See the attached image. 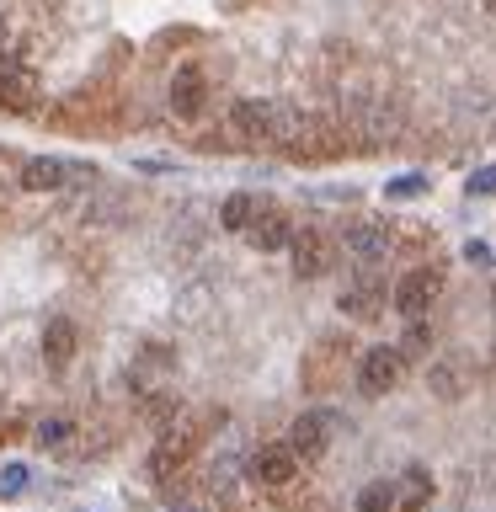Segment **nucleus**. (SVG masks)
<instances>
[{
  "mask_svg": "<svg viewBox=\"0 0 496 512\" xmlns=\"http://www.w3.org/2000/svg\"><path fill=\"white\" fill-rule=\"evenodd\" d=\"M219 411H187V416H171L166 427H160V443L150 448V480H171L182 475L192 454L208 443V432H214Z\"/></svg>",
  "mask_w": 496,
  "mask_h": 512,
  "instance_id": "obj_1",
  "label": "nucleus"
},
{
  "mask_svg": "<svg viewBox=\"0 0 496 512\" xmlns=\"http://www.w3.org/2000/svg\"><path fill=\"white\" fill-rule=\"evenodd\" d=\"M347 342L342 336H320V342L304 352V368H299V379H304V390L310 395H326V390H336V384L347 379Z\"/></svg>",
  "mask_w": 496,
  "mask_h": 512,
  "instance_id": "obj_2",
  "label": "nucleus"
},
{
  "mask_svg": "<svg viewBox=\"0 0 496 512\" xmlns=\"http://www.w3.org/2000/svg\"><path fill=\"white\" fill-rule=\"evenodd\" d=\"M272 112H278V102H267V96H240L224 112V134H230V144H267Z\"/></svg>",
  "mask_w": 496,
  "mask_h": 512,
  "instance_id": "obj_3",
  "label": "nucleus"
},
{
  "mask_svg": "<svg viewBox=\"0 0 496 512\" xmlns=\"http://www.w3.org/2000/svg\"><path fill=\"white\" fill-rule=\"evenodd\" d=\"M299 454L288 443H267V448H256L251 464H246V475H251V486H262V491H288L299 480Z\"/></svg>",
  "mask_w": 496,
  "mask_h": 512,
  "instance_id": "obj_4",
  "label": "nucleus"
},
{
  "mask_svg": "<svg viewBox=\"0 0 496 512\" xmlns=\"http://www.w3.org/2000/svg\"><path fill=\"white\" fill-rule=\"evenodd\" d=\"M438 294H443V272L438 267H411L406 278L395 283V294H390V304L406 320H422L432 304H438Z\"/></svg>",
  "mask_w": 496,
  "mask_h": 512,
  "instance_id": "obj_5",
  "label": "nucleus"
},
{
  "mask_svg": "<svg viewBox=\"0 0 496 512\" xmlns=\"http://www.w3.org/2000/svg\"><path fill=\"white\" fill-rule=\"evenodd\" d=\"M400 379H406V358H400V347H368L358 358V390L368 400L390 395Z\"/></svg>",
  "mask_w": 496,
  "mask_h": 512,
  "instance_id": "obj_6",
  "label": "nucleus"
},
{
  "mask_svg": "<svg viewBox=\"0 0 496 512\" xmlns=\"http://www.w3.org/2000/svg\"><path fill=\"white\" fill-rule=\"evenodd\" d=\"M390 246H395V235H390V224H379V219H352L342 230V240H336V251H347L352 262H363V267L384 262Z\"/></svg>",
  "mask_w": 496,
  "mask_h": 512,
  "instance_id": "obj_7",
  "label": "nucleus"
},
{
  "mask_svg": "<svg viewBox=\"0 0 496 512\" xmlns=\"http://www.w3.org/2000/svg\"><path fill=\"white\" fill-rule=\"evenodd\" d=\"M331 438H336L331 411H304V416H294V427H288V448L299 454V464H315L331 448Z\"/></svg>",
  "mask_w": 496,
  "mask_h": 512,
  "instance_id": "obj_8",
  "label": "nucleus"
},
{
  "mask_svg": "<svg viewBox=\"0 0 496 512\" xmlns=\"http://www.w3.org/2000/svg\"><path fill=\"white\" fill-rule=\"evenodd\" d=\"M294 214H288V208H272V203H256V214H251V224L240 235L251 240L256 251H283L288 240H294Z\"/></svg>",
  "mask_w": 496,
  "mask_h": 512,
  "instance_id": "obj_9",
  "label": "nucleus"
},
{
  "mask_svg": "<svg viewBox=\"0 0 496 512\" xmlns=\"http://www.w3.org/2000/svg\"><path fill=\"white\" fill-rule=\"evenodd\" d=\"M288 251H294V272H299V278H326V272L336 267V240L320 235V230H294Z\"/></svg>",
  "mask_w": 496,
  "mask_h": 512,
  "instance_id": "obj_10",
  "label": "nucleus"
},
{
  "mask_svg": "<svg viewBox=\"0 0 496 512\" xmlns=\"http://www.w3.org/2000/svg\"><path fill=\"white\" fill-rule=\"evenodd\" d=\"M80 176H96V171L75 166V160H59V155H38V160H27V166H22V187L27 192H59V187L80 182Z\"/></svg>",
  "mask_w": 496,
  "mask_h": 512,
  "instance_id": "obj_11",
  "label": "nucleus"
},
{
  "mask_svg": "<svg viewBox=\"0 0 496 512\" xmlns=\"http://www.w3.org/2000/svg\"><path fill=\"white\" fill-rule=\"evenodd\" d=\"M38 102V80L16 59H0V112H27Z\"/></svg>",
  "mask_w": 496,
  "mask_h": 512,
  "instance_id": "obj_12",
  "label": "nucleus"
},
{
  "mask_svg": "<svg viewBox=\"0 0 496 512\" xmlns=\"http://www.w3.org/2000/svg\"><path fill=\"white\" fill-rule=\"evenodd\" d=\"M203 96H208L203 70H198V64H182V70L171 75V112H176V118H198Z\"/></svg>",
  "mask_w": 496,
  "mask_h": 512,
  "instance_id": "obj_13",
  "label": "nucleus"
},
{
  "mask_svg": "<svg viewBox=\"0 0 496 512\" xmlns=\"http://www.w3.org/2000/svg\"><path fill=\"white\" fill-rule=\"evenodd\" d=\"M75 352H80L75 320H70V315H54V320L43 326V358H48V368H70Z\"/></svg>",
  "mask_w": 496,
  "mask_h": 512,
  "instance_id": "obj_14",
  "label": "nucleus"
},
{
  "mask_svg": "<svg viewBox=\"0 0 496 512\" xmlns=\"http://www.w3.org/2000/svg\"><path fill=\"white\" fill-rule=\"evenodd\" d=\"M390 491H395V512H422L432 502V470L427 464H406L400 480H390Z\"/></svg>",
  "mask_w": 496,
  "mask_h": 512,
  "instance_id": "obj_15",
  "label": "nucleus"
},
{
  "mask_svg": "<svg viewBox=\"0 0 496 512\" xmlns=\"http://www.w3.org/2000/svg\"><path fill=\"white\" fill-rule=\"evenodd\" d=\"M342 310H347L352 320H379V315H384V288H379V278H352V283L342 288Z\"/></svg>",
  "mask_w": 496,
  "mask_h": 512,
  "instance_id": "obj_16",
  "label": "nucleus"
},
{
  "mask_svg": "<svg viewBox=\"0 0 496 512\" xmlns=\"http://www.w3.org/2000/svg\"><path fill=\"white\" fill-rule=\"evenodd\" d=\"M395 128H400V102H395V96H374V102H368V134L390 139Z\"/></svg>",
  "mask_w": 496,
  "mask_h": 512,
  "instance_id": "obj_17",
  "label": "nucleus"
},
{
  "mask_svg": "<svg viewBox=\"0 0 496 512\" xmlns=\"http://www.w3.org/2000/svg\"><path fill=\"white\" fill-rule=\"evenodd\" d=\"M251 214H256V198H251V192H235V198H224V208H219V224L240 235V230L251 224Z\"/></svg>",
  "mask_w": 496,
  "mask_h": 512,
  "instance_id": "obj_18",
  "label": "nucleus"
},
{
  "mask_svg": "<svg viewBox=\"0 0 496 512\" xmlns=\"http://www.w3.org/2000/svg\"><path fill=\"white\" fill-rule=\"evenodd\" d=\"M352 512H395L390 480H368V486L358 491V502H352Z\"/></svg>",
  "mask_w": 496,
  "mask_h": 512,
  "instance_id": "obj_19",
  "label": "nucleus"
},
{
  "mask_svg": "<svg viewBox=\"0 0 496 512\" xmlns=\"http://www.w3.org/2000/svg\"><path fill=\"white\" fill-rule=\"evenodd\" d=\"M70 438H75V422H64V416H48V422L32 427V443L38 448H64Z\"/></svg>",
  "mask_w": 496,
  "mask_h": 512,
  "instance_id": "obj_20",
  "label": "nucleus"
},
{
  "mask_svg": "<svg viewBox=\"0 0 496 512\" xmlns=\"http://www.w3.org/2000/svg\"><path fill=\"white\" fill-rule=\"evenodd\" d=\"M427 187H432V182H427L422 171H406V176H395V182H384V198H390V203H406V198H422Z\"/></svg>",
  "mask_w": 496,
  "mask_h": 512,
  "instance_id": "obj_21",
  "label": "nucleus"
},
{
  "mask_svg": "<svg viewBox=\"0 0 496 512\" xmlns=\"http://www.w3.org/2000/svg\"><path fill=\"white\" fill-rule=\"evenodd\" d=\"M27 480H32V470H27V464H6V470H0V502H11V496H22V491H27Z\"/></svg>",
  "mask_w": 496,
  "mask_h": 512,
  "instance_id": "obj_22",
  "label": "nucleus"
},
{
  "mask_svg": "<svg viewBox=\"0 0 496 512\" xmlns=\"http://www.w3.org/2000/svg\"><path fill=\"white\" fill-rule=\"evenodd\" d=\"M464 262H475V267H491V246H486V240H470V246H464Z\"/></svg>",
  "mask_w": 496,
  "mask_h": 512,
  "instance_id": "obj_23",
  "label": "nucleus"
},
{
  "mask_svg": "<svg viewBox=\"0 0 496 512\" xmlns=\"http://www.w3.org/2000/svg\"><path fill=\"white\" fill-rule=\"evenodd\" d=\"M475 192H480V198L491 192V166H480V171L470 176V198H475Z\"/></svg>",
  "mask_w": 496,
  "mask_h": 512,
  "instance_id": "obj_24",
  "label": "nucleus"
}]
</instances>
